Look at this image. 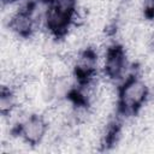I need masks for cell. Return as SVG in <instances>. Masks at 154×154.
I'll list each match as a JSON object with an SVG mask.
<instances>
[{"instance_id": "6da1fadb", "label": "cell", "mask_w": 154, "mask_h": 154, "mask_svg": "<svg viewBox=\"0 0 154 154\" xmlns=\"http://www.w3.org/2000/svg\"><path fill=\"white\" fill-rule=\"evenodd\" d=\"M17 131L28 141L31 146L36 147L40 144L47 135L48 124L40 113L29 114L18 126Z\"/></svg>"}, {"instance_id": "7a4b0ae2", "label": "cell", "mask_w": 154, "mask_h": 154, "mask_svg": "<svg viewBox=\"0 0 154 154\" xmlns=\"http://www.w3.org/2000/svg\"><path fill=\"white\" fill-rule=\"evenodd\" d=\"M73 73L79 81H87L96 76L99 55L91 48H85L72 58Z\"/></svg>"}, {"instance_id": "3957f363", "label": "cell", "mask_w": 154, "mask_h": 154, "mask_svg": "<svg viewBox=\"0 0 154 154\" xmlns=\"http://www.w3.org/2000/svg\"><path fill=\"white\" fill-rule=\"evenodd\" d=\"M6 26L18 37L28 38L36 30L35 20L29 11V8H23L18 11L6 24Z\"/></svg>"}, {"instance_id": "277c9868", "label": "cell", "mask_w": 154, "mask_h": 154, "mask_svg": "<svg viewBox=\"0 0 154 154\" xmlns=\"http://www.w3.org/2000/svg\"><path fill=\"white\" fill-rule=\"evenodd\" d=\"M17 106H19V101L14 89L1 88L0 91V112L1 114H8Z\"/></svg>"}, {"instance_id": "5b68a950", "label": "cell", "mask_w": 154, "mask_h": 154, "mask_svg": "<svg viewBox=\"0 0 154 154\" xmlns=\"http://www.w3.org/2000/svg\"><path fill=\"white\" fill-rule=\"evenodd\" d=\"M143 10L147 17H154V0H143Z\"/></svg>"}, {"instance_id": "8992f818", "label": "cell", "mask_w": 154, "mask_h": 154, "mask_svg": "<svg viewBox=\"0 0 154 154\" xmlns=\"http://www.w3.org/2000/svg\"><path fill=\"white\" fill-rule=\"evenodd\" d=\"M153 19V24H152V28H150V31H149V37H148V45H149V48L150 51L154 52V18Z\"/></svg>"}, {"instance_id": "52a82bcc", "label": "cell", "mask_w": 154, "mask_h": 154, "mask_svg": "<svg viewBox=\"0 0 154 154\" xmlns=\"http://www.w3.org/2000/svg\"><path fill=\"white\" fill-rule=\"evenodd\" d=\"M38 1H41L43 4H47V5H52L54 2V0H38Z\"/></svg>"}]
</instances>
